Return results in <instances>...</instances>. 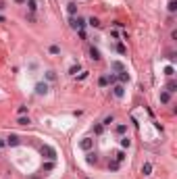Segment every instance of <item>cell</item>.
<instances>
[{"mask_svg": "<svg viewBox=\"0 0 177 179\" xmlns=\"http://www.w3.org/2000/svg\"><path fill=\"white\" fill-rule=\"evenodd\" d=\"M42 156L48 158V160H54V158H56V150L52 148V146H48V144H44V146H42Z\"/></svg>", "mask_w": 177, "mask_h": 179, "instance_id": "6da1fadb", "label": "cell"}, {"mask_svg": "<svg viewBox=\"0 0 177 179\" xmlns=\"http://www.w3.org/2000/svg\"><path fill=\"white\" fill-rule=\"evenodd\" d=\"M71 27H73V29H83L85 27V21L81 19V17H71Z\"/></svg>", "mask_w": 177, "mask_h": 179, "instance_id": "7a4b0ae2", "label": "cell"}, {"mask_svg": "<svg viewBox=\"0 0 177 179\" xmlns=\"http://www.w3.org/2000/svg\"><path fill=\"white\" fill-rule=\"evenodd\" d=\"M35 94H38V96L48 94V83H46V81H40L38 85H35Z\"/></svg>", "mask_w": 177, "mask_h": 179, "instance_id": "3957f363", "label": "cell"}, {"mask_svg": "<svg viewBox=\"0 0 177 179\" xmlns=\"http://www.w3.org/2000/svg\"><path fill=\"white\" fill-rule=\"evenodd\" d=\"M113 94L117 96V98H123V96H125V87H123L121 83H115L113 85Z\"/></svg>", "mask_w": 177, "mask_h": 179, "instance_id": "277c9868", "label": "cell"}, {"mask_svg": "<svg viewBox=\"0 0 177 179\" xmlns=\"http://www.w3.org/2000/svg\"><path fill=\"white\" fill-rule=\"evenodd\" d=\"M92 144H94V142H92L90 138H83L81 142H79V148H81V150H85V152H87V150H92Z\"/></svg>", "mask_w": 177, "mask_h": 179, "instance_id": "5b68a950", "label": "cell"}, {"mask_svg": "<svg viewBox=\"0 0 177 179\" xmlns=\"http://www.w3.org/2000/svg\"><path fill=\"white\" fill-rule=\"evenodd\" d=\"M4 142H6V146H17V144H19V136H15V133H11V136H8Z\"/></svg>", "mask_w": 177, "mask_h": 179, "instance_id": "8992f818", "label": "cell"}, {"mask_svg": "<svg viewBox=\"0 0 177 179\" xmlns=\"http://www.w3.org/2000/svg\"><path fill=\"white\" fill-rule=\"evenodd\" d=\"M117 79L121 83H127L129 81V73H127V69H123V71H119V75H117Z\"/></svg>", "mask_w": 177, "mask_h": 179, "instance_id": "52a82bcc", "label": "cell"}, {"mask_svg": "<svg viewBox=\"0 0 177 179\" xmlns=\"http://www.w3.org/2000/svg\"><path fill=\"white\" fill-rule=\"evenodd\" d=\"M165 92H169V94L177 92V81H175V79H169V83H167V87H165Z\"/></svg>", "mask_w": 177, "mask_h": 179, "instance_id": "ba28073f", "label": "cell"}, {"mask_svg": "<svg viewBox=\"0 0 177 179\" xmlns=\"http://www.w3.org/2000/svg\"><path fill=\"white\" fill-rule=\"evenodd\" d=\"M90 58L92 60H100V52H98L96 46H90Z\"/></svg>", "mask_w": 177, "mask_h": 179, "instance_id": "9c48e42d", "label": "cell"}, {"mask_svg": "<svg viewBox=\"0 0 177 179\" xmlns=\"http://www.w3.org/2000/svg\"><path fill=\"white\" fill-rule=\"evenodd\" d=\"M67 13H69L71 17H75V15H77V4H75V2H69V4H67Z\"/></svg>", "mask_w": 177, "mask_h": 179, "instance_id": "30bf717a", "label": "cell"}, {"mask_svg": "<svg viewBox=\"0 0 177 179\" xmlns=\"http://www.w3.org/2000/svg\"><path fill=\"white\" fill-rule=\"evenodd\" d=\"M142 175H152V165H150V163L142 165Z\"/></svg>", "mask_w": 177, "mask_h": 179, "instance_id": "8fae6325", "label": "cell"}, {"mask_svg": "<svg viewBox=\"0 0 177 179\" xmlns=\"http://www.w3.org/2000/svg\"><path fill=\"white\" fill-rule=\"evenodd\" d=\"M27 11H29L31 15L38 11V2H35V0H27Z\"/></svg>", "mask_w": 177, "mask_h": 179, "instance_id": "7c38bea8", "label": "cell"}, {"mask_svg": "<svg viewBox=\"0 0 177 179\" xmlns=\"http://www.w3.org/2000/svg\"><path fill=\"white\" fill-rule=\"evenodd\" d=\"M111 69H113V71H117V73H119V71H123L125 67H123V62H119V60H115L113 65H111Z\"/></svg>", "mask_w": 177, "mask_h": 179, "instance_id": "4fadbf2b", "label": "cell"}, {"mask_svg": "<svg viewBox=\"0 0 177 179\" xmlns=\"http://www.w3.org/2000/svg\"><path fill=\"white\" fill-rule=\"evenodd\" d=\"M167 11H169L171 15L177 11V0H169V6H167Z\"/></svg>", "mask_w": 177, "mask_h": 179, "instance_id": "5bb4252c", "label": "cell"}, {"mask_svg": "<svg viewBox=\"0 0 177 179\" xmlns=\"http://www.w3.org/2000/svg\"><path fill=\"white\" fill-rule=\"evenodd\" d=\"M115 48H117V52H119V54H127V46H125V44H121V42H119Z\"/></svg>", "mask_w": 177, "mask_h": 179, "instance_id": "9a60e30c", "label": "cell"}, {"mask_svg": "<svg viewBox=\"0 0 177 179\" xmlns=\"http://www.w3.org/2000/svg\"><path fill=\"white\" fill-rule=\"evenodd\" d=\"M85 160H87V163H90V165H94L96 160H98V156H96L94 152H87V156H85Z\"/></svg>", "mask_w": 177, "mask_h": 179, "instance_id": "2e32d148", "label": "cell"}, {"mask_svg": "<svg viewBox=\"0 0 177 179\" xmlns=\"http://www.w3.org/2000/svg\"><path fill=\"white\" fill-rule=\"evenodd\" d=\"M87 25H92V27H100V21L96 19V17H90V19H87Z\"/></svg>", "mask_w": 177, "mask_h": 179, "instance_id": "e0dca14e", "label": "cell"}, {"mask_svg": "<svg viewBox=\"0 0 177 179\" xmlns=\"http://www.w3.org/2000/svg\"><path fill=\"white\" fill-rule=\"evenodd\" d=\"M17 123H19V125H29V123H31V119H29V117H23V115H21Z\"/></svg>", "mask_w": 177, "mask_h": 179, "instance_id": "ac0fdd59", "label": "cell"}, {"mask_svg": "<svg viewBox=\"0 0 177 179\" xmlns=\"http://www.w3.org/2000/svg\"><path fill=\"white\" fill-rule=\"evenodd\" d=\"M169 100H171V94H169V92H163V94H161V102H165V104H167Z\"/></svg>", "mask_w": 177, "mask_h": 179, "instance_id": "d6986e66", "label": "cell"}, {"mask_svg": "<svg viewBox=\"0 0 177 179\" xmlns=\"http://www.w3.org/2000/svg\"><path fill=\"white\" fill-rule=\"evenodd\" d=\"M121 146H123V148H129V146H131V140H129L127 136H125V138H121Z\"/></svg>", "mask_w": 177, "mask_h": 179, "instance_id": "ffe728a7", "label": "cell"}, {"mask_svg": "<svg viewBox=\"0 0 177 179\" xmlns=\"http://www.w3.org/2000/svg\"><path fill=\"white\" fill-rule=\"evenodd\" d=\"M48 50H50V54H60V48L56 46V44H52V46H50Z\"/></svg>", "mask_w": 177, "mask_h": 179, "instance_id": "44dd1931", "label": "cell"}, {"mask_svg": "<svg viewBox=\"0 0 177 179\" xmlns=\"http://www.w3.org/2000/svg\"><path fill=\"white\" fill-rule=\"evenodd\" d=\"M125 131H127V125H123V123H121V125H117V133H119V136H123Z\"/></svg>", "mask_w": 177, "mask_h": 179, "instance_id": "7402d4cb", "label": "cell"}, {"mask_svg": "<svg viewBox=\"0 0 177 179\" xmlns=\"http://www.w3.org/2000/svg\"><path fill=\"white\" fill-rule=\"evenodd\" d=\"M98 85H102V87H106V85H109V79H106V75H102V77L98 79Z\"/></svg>", "mask_w": 177, "mask_h": 179, "instance_id": "603a6c76", "label": "cell"}, {"mask_svg": "<svg viewBox=\"0 0 177 179\" xmlns=\"http://www.w3.org/2000/svg\"><path fill=\"white\" fill-rule=\"evenodd\" d=\"M165 75H167V77H173V75H175V69H173V67H167V69H165Z\"/></svg>", "mask_w": 177, "mask_h": 179, "instance_id": "cb8c5ba5", "label": "cell"}, {"mask_svg": "<svg viewBox=\"0 0 177 179\" xmlns=\"http://www.w3.org/2000/svg\"><path fill=\"white\" fill-rule=\"evenodd\" d=\"M52 169H54V160H50V163L44 165V171H52Z\"/></svg>", "mask_w": 177, "mask_h": 179, "instance_id": "d4e9b609", "label": "cell"}, {"mask_svg": "<svg viewBox=\"0 0 177 179\" xmlns=\"http://www.w3.org/2000/svg\"><path fill=\"white\" fill-rule=\"evenodd\" d=\"M109 169H111V171H117V169H119V163H117V160H113V163H109Z\"/></svg>", "mask_w": 177, "mask_h": 179, "instance_id": "484cf974", "label": "cell"}, {"mask_svg": "<svg viewBox=\"0 0 177 179\" xmlns=\"http://www.w3.org/2000/svg\"><path fill=\"white\" fill-rule=\"evenodd\" d=\"M125 160V152H117V163H123Z\"/></svg>", "mask_w": 177, "mask_h": 179, "instance_id": "4316f807", "label": "cell"}, {"mask_svg": "<svg viewBox=\"0 0 177 179\" xmlns=\"http://www.w3.org/2000/svg\"><path fill=\"white\" fill-rule=\"evenodd\" d=\"M46 79H50V81H52V79H56V73H54V71H48V73H46Z\"/></svg>", "mask_w": 177, "mask_h": 179, "instance_id": "83f0119b", "label": "cell"}, {"mask_svg": "<svg viewBox=\"0 0 177 179\" xmlns=\"http://www.w3.org/2000/svg\"><path fill=\"white\" fill-rule=\"evenodd\" d=\"M113 121H115V117H113V115H109V117H106V119H104V123H102V125H111Z\"/></svg>", "mask_w": 177, "mask_h": 179, "instance_id": "f1b7e54d", "label": "cell"}, {"mask_svg": "<svg viewBox=\"0 0 177 179\" xmlns=\"http://www.w3.org/2000/svg\"><path fill=\"white\" fill-rule=\"evenodd\" d=\"M77 71H79V62H77V65H73V67H71V71H69V73H71V75H75Z\"/></svg>", "mask_w": 177, "mask_h": 179, "instance_id": "f546056e", "label": "cell"}, {"mask_svg": "<svg viewBox=\"0 0 177 179\" xmlns=\"http://www.w3.org/2000/svg\"><path fill=\"white\" fill-rule=\"evenodd\" d=\"M17 113H19V115H25V113H27V106H19V108H17Z\"/></svg>", "mask_w": 177, "mask_h": 179, "instance_id": "4dcf8cb0", "label": "cell"}, {"mask_svg": "<svg viewBox=\"0 0 177 179\" xmlns=\"http://www.w3.org/2000/svg\"><path fill=\"white\" fill-rule=\"evenodd\" d=\"M94 131H96V133H102V131H104V125H96Z\"/></svg>", "mask_w": 177, "mask_h": 179, "instance_id": "1f68e13d", "label": "cell"}, {"mask_svg": "<svg viewBox=\"0 0 177 179\" xmlns=\"http://www.w3.org/2000/svg\"><path fill=\"white\" fill-rule=\"evenodd\" d=\"M4 146H6V142H4V140H0V150H2Z\"/></svg>", "mask_w": 177, "mask_h": 179, "instance_id": "d6a6232c", "label": "cell"}, {"mask_svg": "<svg viewBox=\"0 0 177 179\" xmlns=\"http://www.w3.org/2000/svg\"><path fill=\"white\" fill-rule=\"evenodd\" d=\"M15 2H17V4H25V0H15Z\"/></svg>", "mask_w": 177, "mask_h": 179, "instance_id": "836d02e7", "label": "cell"}, {"mask_svg": "<svg viewBox=\"0 0 177 179\" xmlns=\"http://www.w3.org/2000/svg\"><path fill=\"white\" fill-rule=\"evenodd\" d=\"M2 8H4V2H2V0H0V11H2Z\"/></svg>", "mask_w": 177, "mask_h": 179, "instance_id": "e575fe53", "label": "cell"}]
</instances>
